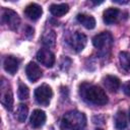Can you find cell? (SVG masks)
I'll use <instances>...</instances> for the list:
<instances>
[{
  "mask_svg": "<svg viewBox=\"0 0 130 130\" xmlns=\"http://www.w3.org/2000/svg\"><path fill=\"white\" fill-rule=\"evenodd\" d=\"M80 94L83 100L93 105L103 106L108 103V96L105 90L98 85L83 83L82 85H80Z\"/></svg>",
  "mask_w": 130,
  "mask_h": 130,
  "instance_id": "6da1fadb",
  "label": "cell"
},
{
  "mask_svg": "<svg viewBox=\"0 0 130 130\" xmlns=\"http://www.w3.org/2000/svg\"><path fill=\"white\" fill-rule=\"evenodd\" d=\"M86 118L83 113L71 111L64 115L61 121V130H83Z\"/></svg>",
  "mask_w": 130,
  "mask_h": 130,
  "instance_id": "7a4b0ae2",
  "label": "cell"
},
{
  "mask_svg": "<svg viewBox=\"0 0 130 130\" xmlns=\"http://www.w3.org/2000/svg\"><path fill=\"white\" fill-rule=\"evenodd\" d=\"M52 95H53L52 88L48 84H42L35 89V98L40 105L48 106Z\"/></svg>",
  "mask_w": 130,
  "mask_h": 130,
  "instance_id": "3957f363",
  "label": "cell"
},
{
  "mask_svg": "<svg viewBox=\"0 0 130 130\" xmlns=\"http://www.w3.org/2000/svg\"><path fill=\"white\" fill-rule=\"evenodd\" d=\"M112 43H113V37L108 31L101 32V34L94 36L93 39H92L93 46L96 49H100V50H104V49L110 48Z\"/></svg>",
  "mask_w": 130,
  "mask_h": 130,
  "instance_id": "277c9868",
  "label": "cell"
},
{
  "mask_svg": "<svg viewBox=\"0 0 130 130\" xmlns=\"http://www.w3.org/2000/svg\"><path fill=\"white\" fill-rule=\"evenodd\" d=\"M2 19L7 24V26L13 30L16 29L20 23V18L18 16V14L9 8L4 9V11L2 13Z\"/></svg>",
  "mask_w": 130,
  "mask_h": 130,
  "instance_id": "5b68a950",
  "label": "cell"
},
{
  "mask_svg": "<svg viewBox=\"0 0 130 130\" xmlns=\"http://www.w3.org/2000/svg\"><path fill=\"white\" fill-rule=\"evenodd\" d=\"M68 42H69L71 48L75 52H80L83 50V48L86 45V37H85V35L79 32V31H76L70 37Z\"/></svg>",
  "mask_w": 130,
  "mask_h": 130,
  "instance_id": "8992f818",
  "label": "cell"
},
{
  "mask_svg": "<svg viewBox=\"0 0 130 130\" xmlns=\"http://www.w3.org/2000/svg\"><path fill=\"white\" fill-rule=\"evenodd\" d=\"M37 59L46 67H52L55 64V55L48 49H40L37 53Z\"/></svg>",
  "mask_w": 130,
  "mask_h": 130,
  "instance_id": "52a82bcc",
  "label": "cell"
},
{
  "mask_svg": "<svg viewBox=\"0 0 130 130\" xmlns=\"http://www.w3.org/2000/svg\"><path fill=\"white\" fill-rule=\"evenodd\" d=\"M25 73L27 78L31 82H36L42 77V70L35 62H29L25 67Z\"/></svg>",
  "mask_w": 130,
  "mask_h": 130,
  "instance_id": "ba28073f",
  "label": "cell"
},
{
  "mask_svg": "<svg viewBox=\"0 0 130 130\" xmlns=\"http://www.w3.org/2000/svg\"><path fill=\"white\" fill-rule=\"evenodd\" d=\"M43 13L42 7L37 3L28 4L24 9V14L31 20H38Z\"/></svg>",
  "mask_w": 130,
  "mask_h": 130,
  "instance_id": "9c48e42d",
  "label": "cell"
},
{
  "mask_svg": "<svg viewBox=\"0 0 130 130\" xmlns=\"http://www.w3.org/2000/svg\"><path fill=\"white\" fill-rule=\"evenodd\" d=\"M106 89L111 92H116L120 87V79L114 75H106L103 79Z\"/></svg>",
  "mask_w": 130,
  "mask_h": 130,
  "instance_id": "30bf717a",
  "label": "cell"
},
{
  "mask_svg": "<svg viewBox=\"0 0 130 130\" xmlns=\"http://www.w3.org/2000/svg\"><path fill=\"white\" fill-rule=\"evenodd\" d=\"M18 64H19L18 59L13 56H7L3 62L5 71L11 75H14L16 73V71L18 70Z\"/></svg>",
  "mask_w": 130,
  "mask_h": 130,
  "instance_id": "8fae6325",
  "label": "cell"
},
{
  "mask_svg": "<svg viewBox=\"0 0 130 130\" xmlns=\"http://www.w3.org/2000/svg\"><path fill=\"white\" fill-rule=\"evenodd\" d=\"M46 122V114L42 110H35L30 116V125L34 128H40Z\"/></svg>",
  "mask_w": 130,
  "mask_h": 130,
  "instance_id": "7c38bea8",
  "label": "cell"
},
{
  "mask_svg": "<svg viewBox=\"0 0 130 130\" xmlns=\"http://www.w3.org/2000/svg\"><path fill=\"white\" fill-rule=\"evenodd\" d=\"M119 14H120L119 9L114 8V7H110V8H108V9H106L104 11L103 19H104L105 23L113 24V23L117 22V20L119 18Z\"/></svg>",
  "mask_w": 130,
  "mask_h": 130,
  "instance_id": "4fadbf2b",
  "label": "cell"
},
{
  "mask_svg": "<svg viewBox=\"0 0 130 130\" xmlns=\"http://www.w3.org/2000/svg\"><path fill=\"white\" fill-rule=\"evenodd\" d=\"M1 103L7 109L8 111H11L13 108V94L10 89V87L7 86L6 89L2 86V98H1Z\"/></svg>",
  "mask_w": 130,
  "mask_h": 130,
  "instance_id": "5bb4252c",
  "label": "cell"
},
{
  "mask_svg": "<svg viewBox=\"0 0 130 130\" xmlns=\"http://www.w3.org/2000/svg\"><path fill=\"white\" fill-rule=\"evenodd\" d=\"M78 22H80L85 28L87 29H92L95 26V19L93 16L85 14V13H79L76 16Z\"/></svg>",
  "mask_w": 130,
  "mask_h": 130,
  "instance_id": "9a60e30c",
  "label": "cell"
},
{
  "mask_svg": "<svg viewBox=\"0 0 130 130\" xmlns=\"http://www.w3.org/2000/svg\"><path fill=\"white\" fill-rule=\"evenodd\" d=\"M69 10V6L66 3H62V4H52L50 6V11L54 16L60 17L63 16L64 14H66Z\"/></svg>",
  "mask_w": 130,
  "mask_h": 130,
  "instance_id": "2e32d148",
  "label": "cell"
},
{
  "mask_svg": "<svg viewBox=\"0 0 130 130\" xmlns=\"http://www.w3.org/2000/svg\"><path fill=\"white\" fill-rule=\"evenodd\" d=\"M115 127L117 130H124L127 127V119L123 111L117 112L115 116Z\"/></svg>",
  "mask_w": 130,
  "mask_h": 130,
  "instance_id": "e0dca14e",
  "label": "cell"
},
{
  "mask_svg": "<svg viewBox=\"0 0 130 130\" xmlns=\"http://www.w3.org/2000/svg\"><path fill=\"white\" fill-rule=\"evenodd\" d=\"M119 62L125 72H130V52H120Z\"/></svg>",
  "mask_w": 130,
  "mask_h": 130,
  "instance_id": "ac0fdd59",
  "label": "cell"
},
{
  "mask_svg": "<svg viewBox=\"0 0 130 130\" xmlns=\"http://www.w3.org/2000/svg\"><path fill=\"white\" fill-rule=\"evenodd\" d=\"M27 114H28V108L26 105L24 104H19L17 109H16V112H15V118L18 122L22 123L25 121L26 117H27Z\"/></svg>",
  "mask_w": 130,
  "mask_h": 130,
  "instance_id": "d6986e66",
  "label": "cell"
},
{
  "mask_svg": "<svg viewBox=\"0 0 130 130\" xmlns=\"http://www.w3.org/2000/svg\"><path fill=\"white\" fill-rule=\"evenodd\" d=\"M17 95H18L19 100H21V101L26 100L28 98V95H29V89H28V87L24 83H22V82H19V84H18Z\"/></svg>",
  "mask_w": 130,
  "mask_h": 130,
  "instance_id": "ffe728a7",
  "label": "cell"
},
{
  "mask_svg": "<svg viewBox=\"0 0 130 130\" xmlns=\"http://www.w3.org/2000/svg\"><path fill=\"white\" fill-rule=\"evenodd\" d=\"M55 40H56V35H55V32L53 30H51V31H48L44 36V38H43V44L46 45V46L51 47V46H54Z\"/></svg>",
  "mask_w": 130,
  "mask_h": 130,
  "instance_id": "44dd1931",
  "label": "cell"
},
{
  "mask_svg": "<svg viewBox=\"0 0 130 130\" xmlns=\"http://www.w3.org/2000/svg\"><path fill=\"white\" fill-rule=\"evenodd\" d=\"M123 90H124V93L128 96H130V81L126 82L123 86Z\"/></svg>",
  "mask_w": 130,
  "mask_h": 130,
  "instance_id": "7402d4cb",
  "label": "cell"
},
{
  "mask_svg": "<svg viewBox=\"0 0 130 130\" xmlns=\"http://www.w3.org/2000/svg\"><path fill=\"white\" fill-rule=\"evenodd\" d=\"M128 117H129V121H130V109H129V113H128Z\"/></svg>",
  "mask_w": 130,
  "mask_h": 130,
  "instance_id": "603a6c76",
  "label": "cell"
},
{
  "mask_svg": "<svg viewBox=\"0 0 130 130\" xmlns=\"http://www.w3.org/2000/svg\"><path fill=\"white\" fill-rule=\"evenodd\" d=\"M95 130H103V129H101V128H98V129H95Z\"/></svg>",
  "mask_w": 130,
  "mask_h": 130,
  "instance_id": "cb8c5ba5",
  "label": "cell"
}]
</instances>
